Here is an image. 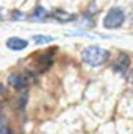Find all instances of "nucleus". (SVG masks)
<instances>
[{"label": "nucleus", "mask_w": 133, "mask_h": 134, "mask_svg": "<svg viewBox=\"0 0 133 134\" xmlns=\"http://www.w3.org/2000/svg\"><path fill=\"white\" fill-rule=\"evenodd\" d=\"M6 47L13 52H21V50H25L28 47V41L22 39V37H9L6 41Z\"/></svg>", "instance_id": "nucleus-6"}, {"label": "nucleus", "mask_w": 133, "mask_h": 134, "mask_svg": "<svg viewBox=\"0 0 133 134\" xmlns=\"http://www.w3.org/2000/svg\"><path fill=\"white\" fill-rule=\"evenodd\" d=\"M32 39H33V42H36V44H49V42L53 41L52 36H42V34H34Z\"/></svg>", "instance_id": "nucleus-10"}, {"label": "nucleus", "mask_w": 133, "mask_h": 134, "mask_svg": "<svg viewBox=\"0 0 133 134\" xmlns=\"http://www.w3.org/2000/svg\"><path fill=\"white\" fill-rule=\"evenodd\" d=\"M125 22V13L124 9L114 6L111 9H108V13L103 17V27L106 30H114V28H121Z\"/></svg>", "instance_id": "nucleus-2"}, {"label": "nucleus", "mask_w": 133, "mask_h": 134, "mask_svg": "<svg viewBox=\"0 0 133 134\" xmlns=\"http://www.w3.org/2000/svg\"><path fill=\"white\" fill-rule=\"evenodd\" d=\"M47 17H49V13H47L42 6H36V9H34L32 19H33V20H39V22H44Z\"/></svg>", "instance_id": "nucleus-7"}, {"label": "nucleus", "mask_w": 133, "mask_h": 134, "mask_svg": "<svg viewBox=\"0 0 133 134\" xmlns=\"http://www.w3.org/2000/svg\"><path fill=\"white\" fill-rule=\"evenodd\" d=\"M129 67H130V58H129L127 53H121V55L117 56V59L113 63L114 72H117V73H121V75H125L127 70H129Z\"/></svg>", "instance_id": "nucleus-5"}, {"label": "nucleus", "mask_w": 133, "mask_h": 134, "mask_svg": "<svg viewBox=\"0 0 133 134\" xmlns=\"http://www.w3.org/2000/svg\"><path fill=\"white\" fill-rule=\"evenodd\" d=\"M108 58H110V53L97 45H89V47L83 48V52H81V61L91 67H99L105 64L108 61Z\"/></svg>", "instance_id": "nucleus-1"}, {"label": "nucleus", "mask_w": 133, "mask_h": 134, "mask_svg": "<svg viewBox=\"0 0 133 134\" xmlns=\"http://www.w3.org/2000/svg\"><path fill=\"white\" fill-rule=\"evenodd\" d=\"M53 50H50V52H44V53H38V56H36V64L34 66L38 67V72H44L45 69H49V67L52 66V63H53Z\"/></svg>", "instance_id": "nucleus-4"}, {"label": "nucleus", "mask_w": 133, "mask_h": 134, "mask_svg": "<svg viewBox=\"0 0 133 134\" xmlns=\"http://www.w3.org/2000/svg\"><path fill=\"white\" fill-rule=\"evenodd\" d=\"M0 134H14L8 126V120L5 115H0Z\"/></svg>", "instance_id": "nucleus-9"}, {"label": "nucleus", "mask_w": 133, "mask_h": 134, "mask_svg": "<svg viewBox=\"0 0 133 134\" xmlns=\"http://www.w3.org/2000/svg\"><path fill=\"white\" fill-rule=\"evenodd\" d=\"M32 83H33V75L28 72H16L8 76V84L17 91L27 89Z\"/></svg>", "instance_id": "nucleus-3"}, {"label": "nucleus", "mask_w": 133, "mask_h": 134, "mask_svg": "<svg viewBox=\"0 0 133 134\" xmlns=\"http://www.w3.org/2000/svg\"><path fill=\"white\" fill-rule=\"evenodd\" d=\"M53 16H55V19H57V20H60V22H70V20H74V19H75V16L67 14V13H63L61 9H60V11H55V13H53Z\"/></svg>", "instance_id": "nucleus-8"}]
</instances>
